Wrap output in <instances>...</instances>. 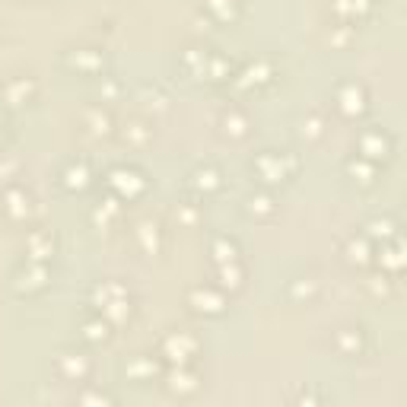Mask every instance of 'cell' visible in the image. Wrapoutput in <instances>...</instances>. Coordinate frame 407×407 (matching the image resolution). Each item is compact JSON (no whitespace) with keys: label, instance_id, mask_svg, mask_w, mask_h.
<instances>
[{"label":"cell","instance_id":"obj_6","mask_svg":"<svg viewBox=\"0 0 407 407\" xmlns=\"http://www.w3.org/2000/svg\"><path fill=\"white\" fill-rule=\"evenodd\" d=\"M359 150H363V160L376 162L379 156L385 160V156L391 153V140H389V134H385V130L372 128V130H366V134L359 137Z\"/></svg>","mask_w":407,"mask_h":407},{"label":"cell","instance_id":"obj_11","mask_svg":"<svg viewBox=\"0 0 407 407\" xmlns=\"http://www.w3.org/2000/svg\"><path fill=\"white\" fill-rule=\"evenodd\" d=\"M156 372H160V366H156V359H150V357H137L128 363V379H134V382H150Z\"/></svg>","mask_w":407,"mask_h":407},{"label":"cell","instance_id":"obj_3","mask_svg":"<svg viewBox=\"0 0 407 407\" xmlns=\"http://www.w3.org/2000/svg\"><path fill=\"white\" fill-rule=\"evenodd\" d=\"M166 389L172 391V395H179V398L194 395V391L201 389V376H198V372L188 369V363L172 366V369L166 372Z\"/></svg>","mask_w":407,"mask_h":407},{"label":"cell","instance_id":"obj_17","mask_svg":"<svg viewBox=\"0 0 407 407\" xmlns=\"http://www.w3.org/2000/svg\"><path fill=\"white\" fill-rule=\"evenodd\" d=\"M379 235H382V242H395V223L391 220H372L366 239H379Z\"/></svg>","mask_w":407,"mask_h":407},{"label":"cell","instance_id":"obj_4","mask_svg":"<svg viewBox=\"0 0 407 407\" xmlns=\"http://www.w3.org/2000/svg\"><path fill=\"white\" fill-rule=\"evenodd\" d=\"M188 303H191L194 312H203V315H220L223 308H226V296H223L220 290H213V286H198V290H191V296H188Z\"/></svg>","mask_w":407,"mask_h":407},{"label":"cell","instance_id":"obj_16","mask_svg":"<svg viewBox=\"0 0 407 407\" xmlns=\"http://www.w3.org/2000/svg\"><path fill=\"white\" fill-rule=\"evenodd\" d=\"M108 334H111V325L105 318H93V321H87V325H83V338L93 340V344L108 340Z\"/></svg>","mask_w":407,"mask_h":407},{"label":"cell","instance_id":"obj_25","mask_svg":"<svg viewBox=\"0 0 407 407\" xmlns=\"http://www.w3.org/2000/svg\"><path fill=\"white\" fill-rule=\"evenodd\" d=\"M303 134H308V137H321V118H318V115L308 118V121H303Z\"/></svg>","mask_w":407,"mask_h":407},{"label":"cell","instance_id":"obj_10","mask_svg":"<svg viewBox=\"0 0 407 407\" xmlns=\"http://www.w3.org/2000/svg\"><path fill=\"white\" fill-rule=\"evenodd\" d=\"M334 347H338V353H344V357H359V353H363V334H359V328H344V331H338Z\"/></svg>","mask_w":407,"mask_h":407},{"label":"cell","instance_id":"obj_5","mask_svg":"<svg viewBox=\"0 0 407 407\" xmlns=\"http://www.w3.org/2000/svg\"><path fill=\"white\" fill-rule=\"evenodd\" d=\"M89 359L83 357V353H61L57 357V372H61L67 382H87V376H89Z\"/></svg>","mask_w":407,"mask_h":407},{"label":"cell","instance_id":"obj_14","mask_svg":"<svg viewBox=\"0 0 407 407\" xmlns=\"http://www.w3.org/2000/svg\"><path fill=\"white\" fill-rule=\"evenodd\" d=\"M87 185H89V169L83 166V162H77V166H70L67 172H64V188H70V191H83Z\"/></svg>","mask_w":407,"mask_h":407},{"label":"cell","instance_id":"obj_8","mask_svg":"<svg viewBox=\"0 0 407 407\" xmlns=\"http://www.w3.org/2000/svg\"><path fill=\"white\" fill-rule=\"evenodd\" d=\"M108 182H111V188H115L121 198H134V194H140L143 185H147V182L140 179V172H134V169H115Z\"/></svg>","mask_w":407,"mask_h":407},{"label":"cell","instance_id":"obj_24","mask_svg":"<svg viewBox=\"0 0 407 407\" xmlns=\"http://www.w3.org/2000/svg\"><path fill=\"white\" fill-rule=\"evenodd\" d=\"M29 83H26V80H16V83H13V87H10V102H26V96H29Z\"/></svg>","mask_w":407,"mask_h":407},{"label":"cell","instance_id":"obj_9","mask_svg":"<svg viewBox=\"0 0 407 407\" xmlns=\"http://www.w3.org/2000/svg\"><path fill=\"white\" fill-rule=\"evenodd\" d=\"M4 210L10 220H26L29 213V198H26L23 188H6L4 191Z\"/></svg>","mask_w":407,"mask_h":407},{"label":"cell","instance_id":"obj_23","mask_svg":"<svg viewBox=\"0 0 407 407\" xmlns=\"http://www.w3.org/2000/svg\"><path fill=\"white\" fill-rule=\"evenodd\" d=\"M207 10H213L220 19H233L235 16V4H233V0H207Z\"/></svg>","mask_w":407,"mask_h":407},{"label":"cell","instance_id":"obj_1","mask_svg":"<svg viewBox=\"0 0 407 407\" xmlns=\"http://www.w3.org/2000/svg\"><path fill=\"white\" fill-rule=\"evenodd\" d=\"M194 353H198V340L185 331H172V334H166V340H162V357H166L172 366L188 363Z\"/></svg>","mask_w":407,"mask_h":407},{"label":"cell","instance_id":"obj_7","mask_svg":"<svg viewBox=\"0 0 407 407\" xmlns=\"http://www.w3.org/2000/svg\"><path fill=\"white\" fill-rule=\"evenodd\" d=\"M338 108L350 118L363 115L366 111V89L359 87V83H344V87L338 89Z\"/></svg>","mask_w":407,"mask_h":407},{"label":"cell","instance_id":"obj_15","mask_svg":"<svg viewBox=\"0 0 407 407\" xmlns=\"http://www.w3.org/2000/svg\"><path fill=\"white\" fill-rule=\"evenodd\" d=\"M223 130H226V134H233V137H245V130H248V118L242 115L239 108H229L226 115H223Z\"/></svg>","mask_w":407,"mask_h":407},{"label":"cell","instance_id":"obj_26","mask_svg":"<svg viewBox=\"0 0 407 407\" xmlns=\"http://www.w3.org/2000/svg\"><path fill=\"white\" fill-rule=\"evenodd\" d=\"M80 401H99V404H111V398L105 391H89V395H80Z\"/></svg>","mask_w":407,"mask_h":407},{"label":"cell","instance_id":"obj_2","mask_svg":"<svg viewBox=\"0 0 407 407\" xmlns=\"http://www.w3.org/2000/svg\"><path fill=\"white\" fill-rule=\"evenodd\" d=\"M255 166H258V172L264 175V182H284L286 175L296 172V160H293L290 153H284V156H277V153H261Z\"/></svg>","mask_w":407,"mask_h":407},{"label":"cell","instance_id":"obj_20","mask_svg":"<svg viewBox=\"0 0 407 407\" xmlns=\"http://www.w3.org/2000/svg\"><path fill=\"white\" fill-rule=\"evenodd\" d=\"M347 169H350V175H359V182H363V185H369V182L376 179V166H372V162H366L363 156H359V160H353Z\"/></svg>","mask_w":407,"mask_h":407},{"label":"cell","instance_id":"obj_19","mask_svg":"<svg viewBox=\"0 0 407 407\" xmlns=\"http://www.w3.org/2000/svg\"><path fill=\"white\" fill-rule=\"evenodd\" d=\"M220 277H223V286H233V290H239V286H242V267H239V261H226V264H220Z\"/></svg>","mask_w":407,"mask_h":407},{"label":"cell","instance_id":"obj_18","mask_svg":"<svg viewBox=\"0 0 407 407\" xmlns=\"http://www.w3.org/2000/svg\"><path fill=\"white\" fill-rule=\"evenodd\" d=\"M213 255H216L220 264H226V261H239V245L229 242V239H216L213 242Z\"/></svg>","mask_w":407,"mask_h":407},{"label":"cell","instance_id":"obj_21","mask_svg":"<svg viewBox=\"0 0 407 407\" xmlns=\"http://www.w3.org/2000/svg\"><path fill=\"white\" fill-rule=\"evenodd\" d=\"M248 213H255V216H271V213H274V201L267 198V194H255V198H248Z\"/></svg>","mask_w":407,"mask_h":407},{"label":"cell","instance_id":"obj_22","mask_svg":"<svg viewBox=\"0 0 407 407\" xmlns=\"http://www.w3.org/2000/svg\"><path fill=\"white\" fill-rule=\"evenodd\" d=\"M245 77H248V80H245V87H252V83H267V80H271V67H267L264 61H261L258 67H255V64H252V67L245 70Z\"/></svg>","mask_w":407,"mask_h":407},{"label":"cell","instance_id":"obj_13","mask_svg":"<svg viewBox=\"0 0 407 407\" xmlns=\"http://www.w3.org/2000/svg\"><path fill=\"white\" fill-rule=\"evenodd\" d=\"M220 185H223V182H220V172H216V169H210V166L194 169V175H191V188H198V191L210 194V191H216Z\"/></svg>","mask_w":407,"mask_h":407},{"label":"cell","instance_id":"obj_12","mask_svg":"<svg viewBox=\"0 0 407 407\" xmlns=\"http://www.w3.org/2000/svg\"><path fill=\"white\" fill-rule=\"evenodd\" d=\"M347 258H350V264H359V267H366L372 261V248H369V239L366 235H353L350 242H347Z\"/></svg>","mask_w":407,"mask_h":407}]
</instances>
